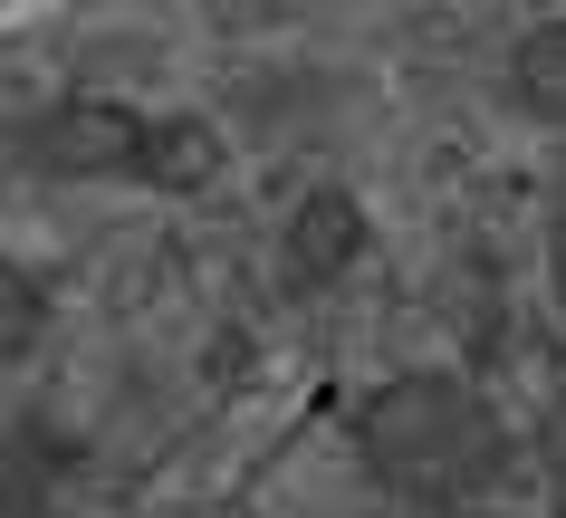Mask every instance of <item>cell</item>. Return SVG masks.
<instances>
[{"instance_id": "obj_1", "label": "cell", "mask_w": 566, "mask_h": 518, "mask_svg": "<svg viewBox=\"0 0 566 518\" xmlns=\"http://www.w3.org/2000/svg\"><path fill=\"white\" fill-rule=\"evenodd\" d=\"M346 442H356L365 480L394 489V499H413V509H471V499H490V489L509 480V461L528 452V442L509 432L500 403L480 394L471 374H451V366L385 374V384L356 403Z\"/></svg>"}, {"instance_id": "obj_2", "label": "cell", "mask_w": 566, "mask_h": 518, "mask_svg": "<svg viewBox=\"0 0 566 518\" xmlns=\"http://www.w3.org/2000/svg\"><path fill=\"white\" fill-rule=\"evenodd\" d=\"M365 241H375L365 202L346 183H317V192H298V212L279 221V278L289 288H336L365 260Z\"/></svg>"}, {"instance_id": "obj_3", "label": "cell", "mask_w": 566, "mask_h": 518, "mask_svg": "<svg viewBox=\"0 0 566 518\" xmlns=\"http://www.w3.org/2000/svg\"><path fill=\"white\" fill-rule=\"evenodd\" d=\"M135 145H145V116L116 106V96H67L49 135H39V163L67 173V183H87V173H135Z\"/></svg>"}, {"instance_id": "obj_4", "label": "cell", "mask_w": 566, "mask_h": 518, "mask_svg": "<svg viewBox=\"0 0 566 518\" xmlns=\"http://www.w3.org/2000/svg\"><path fill=\"white\" fill-rule=\"evenodd\" d=\"M231 173V145H221V125L192 116V106H174V116H145V145H135V183L154 192H211Z\"/></svg>"}, {"instance_id": "obj_5", "label": "cell", "mask_w": 566, "mask_h": 518, "mask_svg": "<svg viewBox=\"0 0 566 518\" xmlns=\"http://www.w3.org/2000/svg\"><path fill=\"white\" fill-rule=\"evenodd\" d=\"M509 96H518L537 125H566V10L518 30V49H509Z\"/></svg>"}, {"instance_id": "obj_6", "label": "cell", "mask_w": 566, "mask_h": 518, "mask_svg": "<svg viewBox=\"0 0 566 518\" xmlns=\"http://www.w3.org/2000/svg\"><path fill=\"white\" fill-rule=\"evenodd\" d=\"M39 327H49V288L0 250V366H20V356L39 346Z\"/></svg>"}, {"instance_id": "obj_7", "label": "cell", "mask_w": 566, "mask_h": 518, "mask_svg": "<svg viewBox=\"0 0 566 518\" xmlns=\"http://www.w3.org/2000/svg\"><path fill=\"white\" fill-rule=\"evenodd\" d=\"M528 461L547 471V489L566 499V384H557L547 403H537V423H528Z\"/></svg>"}, {"instance_id": "obj_8", "label": "cell", "mask_w": 566, "mask_h": 518, "mask_svg": "<svg viewBox=\"0 0 566 518\" xmlns=\"http://www.w3.org/2000/svg\"><path fill=\"white\" fill-rule=\"evenodd\" d=\"M547 298L566 317V163H557V183H547Z\"/></svg>"}]
</instances>
